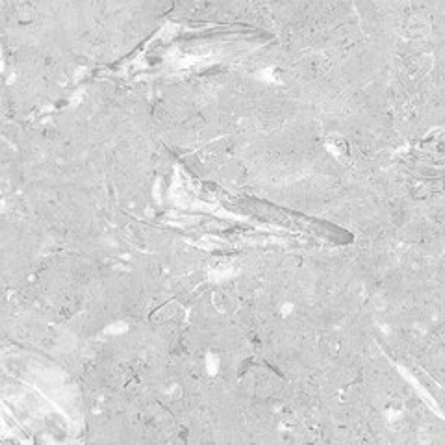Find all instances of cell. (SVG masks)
Returning <instances> with one entry per match:
<instances>
[{"instance_id": "6da1fadb", "label": "cell", "mask_w": 445, "mask_h": 445, "mask_svg": "<svg viewBox=\"0 0 445 445\" xmlns=\"http://www.w3.org/2000/svg\"><path fill=\"white\" fill-rule=\"evenodd\" d=\"M326 147H328V151L334 152V154H345L347 152V141L343 138H339V136H330V138L326 139Z\"/></svg>"}, {"instance_id": "7a4b0ae2", "label": "cell", "mask_w": 445, "mask_h": 445, "mask_svg": "<svg viewBox=\"0 0 445 445\" xmlns=\"http://www.w3.org/2000/svg\"><path fill=\"white\" fill-rule=\"evenodd\" d=\"M408 30H410L412 36H423V34L428 32V21L421 19V17H414L410 21V25H408Z\"/></svg>"}]
</instances>
